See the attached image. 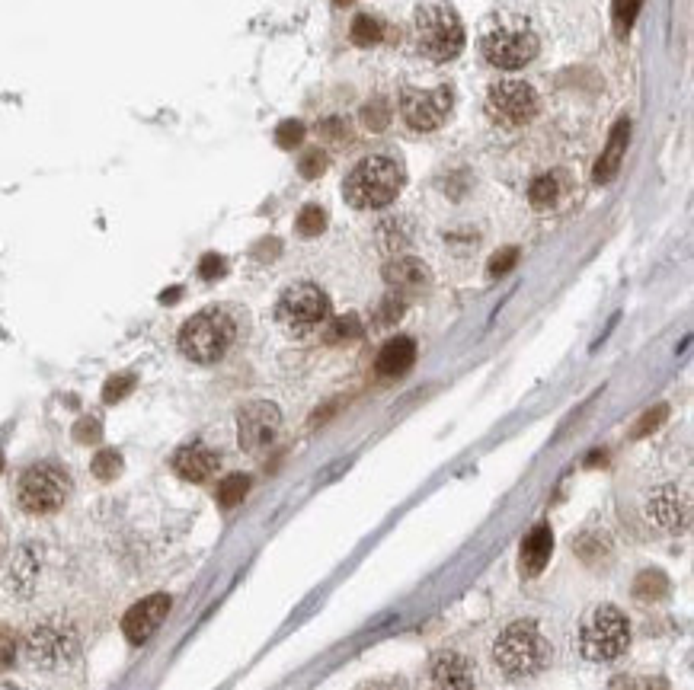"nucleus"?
Returning a JSON list of instances; mask_svg holds the SVG:
<instances>
[{"label":"nucleus","mask_w":694,"mask_h":690,"mask_svg":"<svg viewBox=\"0 0 694 690\" xmlns=\"http://www.w3.org/2000/svg\"><path fill=\"white\" fill-rule=\"evenodd\" d=\"M279 429H282V413H279V406L269 400H256L240 409V416H237V441H240V448L250 454L266 451L272 441H276Z\"/></svg>","instance_id":"nucleus-11"},{"label":"nucleus","mask_w":694,"mask_h":690,"mask_svg":"<svg viewBox=\"0 0 694 690\" xmlns=\"http://www.w3.org/2000/svg\"><path fill=\"white\" fill-rule=\"evenodd\" d=\"M167 614H170V598L167 595H151V598L138 601L132 611L125 614V620H122L125 639L132 646H144L157 633V627L164 623Z\"/></svg>","instance_id":"nucleus-13"},{"label":"nucleus","mask_w":694,"mask_h":690,"mask_svg":"<svg viewBox=\"0 0 694 690\" xmlns=\"http://www.w3.org/2000/svg\"><path fill=\"white\" fill-rule=\"evenodd\" d=\"M432 690H474V668L461 652H439L429 668Z\"/></svg>","instance_id":"nucleus-15"},{"label":"nucleus","mask_w":694,"mask_h":690,"mask_svg":"<svg viewBox=\"0 0 694 690\" xmlns=\"http://www.w3.org/2000/svg\"><path fill=\"white\" fill-rule=\"evenodd\" d=\"M647 515L663 531L679 534V531H685L688 524H691V505H688V499L675 486H663V489H656L653 496L647 499Z\"/></svg>","instance_id":"nucleus-14"},{"label":"nucleus","mask_w":694,"mask_h":690,"mask_svg":"<svg viewBox=\"0 0 694 690\" xmlns=\"http://www.w3.org/2000/svg\"><path fill=\"white\" fill-rule=\"evenodd\" d=\"M515 262H519V250H515V246H506V250H499L490 259L487 272H490V278H499V275H506L509 269H515Z\"/></svg>","instance_id":"nucleus-34"},{"label":"nucleus","mask_w":694,"mask_h":690,"mask_svg":"<svg viewBox=\"0 0 694 690\" xmlns=\"http://www.w3.org/2000/svg\"><path fill=\"white\" fill-rule=\"evenodd\" d=\"M324 170H327V154L320 151V147H311V151H304V157H301V176H304V179H317Z\"/></svg>","instance_id":"nucleus-33"},{"label":"nucleus","mask_w":694,"mask_h":690,"mask_svg":"<svg viewBox=\"0 0 694 690\" xmlns=\"http://www.w3.org/2000/svg\"><path fill=\"white\" fill-rule=\"evenodd\" d=\"M276 317H279V323L285 326L288 333L308 336V333L320 330V326L330 320V298L311 282L292 285L279 298Z\"/></svg>","instance_id":"nucleus-7"},{"label":"nucleus","mask_w":694,"mask_h":690,"mask_svg":"<svg viewBox=\"0 0 694 690\" xmlns=\"http://www.w3.org/2000/svg\"><path fill=\"white\" fill-rule=\"evenodd\" d=\"M640 7H643V0H615V4H611V23H615V32L621 39L631 32Z\"/></svg>","instance_id":"nucleus-25"},{"label":"nucleus","mask_w":694,"mask_h":690,"mask_svg":"<svg viewBox=\"0 0 694 690\" xmlns=\"http://www.w3.org/2000/svg\"><path fill=\"white\" fill-rule=\"evenodd\" d=\"M403 186V170L394 157H365L362 163H355V170L346 179V202L352 208H384L397 199V192Z\"/></svg>","instance_id":"nucleus-2"},{"label":"nucleus","mask_w":694,"mask_h":690,"mask_svg":"<svg viewBox=\"0 0 694 690\" xmlns=\"http://www.w3.org/2000/svg\"><path fill=\"white\" fill-rule=\"evenodd\" d=\"M400 317H403V298H400V294H391V298H384L381 314H378V323H381V326H391V323H397Z\"/></svg>","instance_id":"nucleus-36"},{"label":"nucleus","mask_w":694,"mask_h":690,"mask_svg":"<svg viewBox=\"0 0 694 690\" xmlns=\"http://www.w3.org/2000/svg\"><path fill=\"white\" fill-rule=\"evenodd\" d=\"M416 48L429 61H451L464 48V26L448 4H426L416 10Z\"/></svg>","instance_id":"nucleus-4"},{"label":"nucleus","mask_w":694,"mask_h":690,"mask_svg":"<svg viewBox=\"0 0 694 690\" xmlns=\"http://www.w3.org/2000/svg\"><path fill=\"white\" fill-rule=\"evenodd\" d=\"M295 224H298L301 237H317V234H324V227H327V211L320 205H304Z\"/></svg>","instance_id":"nucleus-26"},{"label":"nucleus","mask_w":694,"mask_h":690,"mask_svg":"<svg viewBox=\"0 0 694 690\" xmlns=\"http://www.w3.org/2000/svg\"><path fill=\"white\" fill-rule=\"evenodd\" d=\"M0 470H4V454H0Z\"/></svg>","instance_id":"nucleus-43"},{"label":"nucleus","mask_w":694,"mask_h":690,"mask_svg":"<svg viewBox=\"0 0 694 690\" xmlns=\"http://www.w3.org/2000/svg\"><path fill=\"white\" fill-rule=\"evenodd\" d=\"M538 112V93L525 80H503L487 93V115L499 125H525Z\"/></svg>","instance_id":"nucleus-10"},{"label":"nucleus","mask_w":694,"mask_h":690,"mask_svg":"<svg viewBox=\"0 0 694 690\" xmlns=\"http://www.w3.org/2000/svg\"><path fill=\"white\" fill-rule=\"evenodd\" d=\"M237 326L231 320V314L212 307L202 310V314L189 317L180 330V352L196 361V365H212V361L228 355V349L234 345Z\"/></svg>","instance_id":"nucleus-3"},{"label":"nucleus","mask_w":694,"mask_h":690,"mask_svg":"<svg viewBox=\"0 0 694 690\" xmlns=\"http://www.w3.org/2000/svg\"><path fill=\"white\" fill-rule=\"evenodd\" d=\"M71 480L68 473L55 464H36L20 476V486H16V499H20L23 512L29 515H48L58 512L68 499Z\"/></svg>","instance_id":"nucleus-8"},{"label":"nucleus","mask_w":694,"mask_h":690,"mask_svg":"<svg viewBox=\"0 0 694 690\" xmlns=\"http://www.w3.org/2000/svg\"><path fill=\"white\" fill-rule=\"evenodd\" d=\"M176 298H180V288H170V291L160 294V301H164V304H173Z\"/></svg>","instance_id":"nucleus-41"},{"label":"nucleus","mask_w":694,"mask_h":690,"mask_svg":"<svg viewBox=\"0 0 694 690\" xmlns=\"http://www.w3.org/2000/svg\"><path fill=\"white\" fill-rule=\"evenodd\" d=\"M336 4H346V0H336Z\"/></svg>","instance_id":"nucleus-44"},{"label":"nucleus","mask_w":694,"mask_h":690,"mask_svg":"<svg viewBox=\"0 0 694 690\" xmlns=\"http://www.w3.org/2000/svg\"><path fill=\"white\" fill-rule=\"evenodd\" d=\"M135 374H116V377H109L106 381V387H103V400L106 403H119V400H125L128 393L135 390Z\"/></svg>","instance_id":"nucleus-31"},{"label":"nucleus","mask_w":694,"mask_h":690,"mask_svg":"<svg viewBox=\"0 0 694 690\" xmlns=\"http://www.w3.org/2000/svg\"><path fill=\"white\" fill-rule=\"evenodd\" d=\"M483 58H487L493 68L515 71L525 68V64L538 55V36L531 32L525 23H499L483 36Z\"/></svg>","instance_id":"nucleus-9"},{"label":"nucleus","mask_w":694,"mask_h":690,"mask_svg":"<svg viewBox=\"0 0 694 690\" xmlns=\"http://www.w3.org/2000/svg\"><path fill=\"white\" fill-rule=\"evenodd\" d=\"M666 588H669V582H666V575H663V572H643L640 579H637V585H634L637 598H643V601H650V598H663V595H666Z\"/></svg>","instance_id":"nucleus-29"},{"label":"nucleus","mask_w":694,"mask_h":690,"mask_svg":"<svg viewBox=\"0 0 694 690\" xmlns=\"http://www.w3.org/2000/svg\"><path fill=\"white\" fill-rule=\"evenodd\" d=\"M451 109V90H407L400 100V115L407 119L410 128L416 131H432L445 122Z\"/></svg>","instance_id":"nucleus-12"},{"label":"nucleus","mask_w":694,"mask_h":690,"mask_svg":"<svg viewBox=\"0 0 694 690\" xmlns=\"http://www.w3.org/2000/svg\"><path fill=\"white\" fill-rule=\"evenodd\" d=\"M100 422L96 419H80L77 425H74V438L80 441V445H93V441H100Z\"/></svg>","instance_id":"nucleus-38"},{"label":"nucleus","mask_w":694,"mask_h":690,"mask_svg":"<svg viewBox=\"0 0 694 690\" xmlns=\"http://www.w3.org/2000/svg\"><path fill=\"white\" fill-rule=\"evenodd\" d=\"M384 282L397 294H416L432 282V275L426 269V262H419L413 256H397L384 266Z\"/></svg>","instance_id":"nucleus-16"},{"label":"nucleus","mask_w":694,"mask_h":690,"mask_svg":"<svg viewBox=\"0 0 694 690\" xmlns=\"http://www.w3.org/2000/svg\"><path fill=\"white\" fill-rule=\"evenodd\" d=\"M13 655H16V643L10 633H0V671L13 665Z\"/></svg>","instance_id":"nucleus-39"},{"label":"nucleus","mask_w":694,"mask_h":690,"mask_svg":"<svg viewBox=\"0 0 694 690\" xmlns=\"http://www.w3.org/2000/svg\"><path fill=\"white\" fill-rule=\"evenodd\" d=\"M528 199H531V205L541 208V211L554 208L563 199V179H560V173H541L538 179H531Z\"/></svg>","instance_id":"nucleus-21"},{"label":"nucleus","mask_w":694,"mask_h":690,"mask_svg":"<svg viewBox=\"0 0 694 690\" xmlns=\"http://www.w3.org/2000/svg\"><path fill=\"white\" fill-rule=\"evenodd\" d=\"M627 144H631V119H618L608 135V144L602 147L599 163H595V183H611V179L618 176Z\"/></svg>","instance_id":"nucleus-18"},{"label":"nucleus","mask_w":694,"mask_h":690,"mask_svg":"<svg viewBox=\"0 0 694 690\" xmlns=\"http://www.w3.org/2000/svg\"><path fill=\"white\" fill-rule=\"evenodd\" d=\"M349 39L359 45V48H371L378 45L384 39V23L378 20V16H368V13H359L352 20V29H349Z\"/></svg>","instance_id":"nucleus-22"},{"label":"nucleus","mask_w":694,"mask_h":690,"mask_svg":"<svg viewBox=\"0 0 694 690\" xmlns=\"http://www.w3.org/2000/svg\"><path fill=\"white\" fill-rule=\"evenodd\" d=\"M362 122H365V128H371V131L387 128V122H391V103H387V100H371V103L362 109Z\"/></svg>","instance_id":"nucleus-30"},{"label":"nucleus","mask_w":694,"mask_h":690,"mask_svg":"<svg viewBox=\"0 0 694 690\" xmlns=\"http://www.w3.org/2000/svg\"><path fill=\"white\" fill-rule=\"evenodd\" d=\"M631 646V627L615 604H602L586 617L579 630V649L589 662H615Z\"/></svg>","instance_id":"nucleus-5"},{"label":"nucleus","mask_w":694,"mask_h":690,"mask_svg":"<svg viewBox=\"0 0 694 690\" xmlns=\"http://www.w3.org/2000/svg\"><path fill=\"white\" fill-rule=\"evenodd\" d=\"M0 690H20V687H16V684H0Z\"/></svg>","instance_id":"nucleus-42"},{"label":"nucleus","mask_w":694,"mask_h":690,"mask_svg":"<svg viewBox=\"0 0 694 690\" xmlns=\"http://www.w3.org/2000/svg\"><path fill=\"white\" fill-rule=\"evenodd\" d=\"M554 553V534H551V524H535L531 534L522 540V572L525 575H541L547 560Z\"/></svg>","instance_id":"nucleus-19"},{"label":"nucleus","mask_w":694,"mask_h":690,"mask_svg":"<svg viewBox=\"0 0 694 690\" xmlns=\"http://www.w3.org/2000/svg\"><path fill=\"white\" fill-rule=\"evenodd\" d=\"M77 652H80V633L71 620H42L26 636L29 662L45 671L71 665L77 659Z\"/></svg>","instance_id":"nucleus-6"},{"label":"nucleus","mask_w":694,"mask_h":690,"mask_svg":"<svg viewBox=\"0 0 694 690\" xmlns=\"http://www.w3.org/2000/svg\"><path fill=\"white\" fill-rule=\"evenodd\" d=\"M247 492H250V476L247 473H231V476H224L221 486H218V505L221 508H234L247 499Z\"/></svg>","instance_id":"nucleus-23"},{"label":"nucleus","mask_w":694,"mask_h":690,"mask_svg":"<svg viewBox=\"0 0 694 690\" xmlns=\"http://www.w3.org/2000/svg\"><path fill=\"white\" fill-rule=\"evenodd\" d=\"M666 413L669 409L666 406H656V409H647V413H643V419L634 425V438H643V435H650V432H656L659 425L666 422Z\"/></svg>","instance_id":"nucleus-35"},{"label":"nucleus","mask_w":694,"mask_h":690,"mask_svg":"<svg viewBox=\"0 0 694 690\" xmlns=\"http://www.w3.org/2000/svg\"><path fill=\"white\" fill-rule=\"evenodd\" d=\"M413 361H416V342L410 336H397L378 352L375 368L381 377H400L413 368Z\"/></svg>","instance_id":"nucleus-20"},{"label":"nucleus","mask_w":694,"mask_h":690,"mask_svg":"<svg viewBox=\"0 0 694 690\" xmlns=\"http://www.w3.org/2000/svg\"><path fill=\"white\" fill-rule=\"evenodd\" d=\"M493 662L512 681L535 678L538 671H544V665L551 662V643H547L544 633L538 630V623H531V620L509 623L493 643Z\"/></svg>","instance_id":"nucleus-1"},{"label":"nucleus","mask_w":694,"mask_h":690,"mask_svg":"<svg viewBox=\"0 0 694 690\" xmlns=\"http://www.w3.org/2000/svg\"><path fill=\"white\" fill-rule=\"evenodd\" d=\"M359 690H407V684H403L400 678H375V681L362 684Z\"/></svg>","instance_id":"nucleus-40"},{"label":"nucleus","mask_w":694,"mask_h":690,"mask_svg":"<svg viewBox=\"0 0 694 690\" xmlns=\"http://www.w3.org/2000/svg\"><path fill=\"white\" fill-rule=\"evenodd\" d=\"M304 138V125L298 119H288L276 128V144L285 147V151H292V147H298Z\"/></svg>","instance_id":"nucleus-32"},{"label":"nucleus","mask_w":694,"mask_h":690,"mask_svg":"<svg viewBox=\"0 0 694 690\" xmlns=\"http://www.w3.org/2000/svg\"><path fill=\"white\" fill-rule=\"evenodd\" d=\"M119 473H122V454L119 451L106 448V451H100L93 457V476H96V480L109 483V480H116Z\"/></svg>","instance_id":"nucleus-27"},{"label":"nucleus","mask_w":694,"mask_h":690,"mask_svg":"<svg viewBox=\"0 0 694 690\" xmlns=\"http://www.w3.org/2000/svg\"><path fill=\"white\" fill-rule=\"evenodd\" d=\"M10 579H13V585H16V591H20V595H29L32 582H36V553H32V550H20V553H16L13 569H10Z\"/></svg>","instance_id":"nucleus-24"},{"label":"nucleus","mask_w":694,"mask_h":690,"mask_svg":"<svg viewBox=\"0 0 694 690\" xmlns=\"http://www.w3.org/2000/svg\"><path fill=\"white\" fill-rule=\"evenodd\" d=\"M224 272H228V266H224V259H221L218 253L202 256V262H199V275H202V278H208V282H215V278H221Z\"/></svg>","instance_id":"nucleus-37"},{"label":"nucleus","mask_w":694,"mask_h":690,"mask_svg":"<svg viewBox=\"0 0 694 690\" xmlns=\"http://www.w3.org/2000/svg\"><path fill=\"white\" fill-rule=\"evenodd\" d=\"M173 470L189 483H205L218 470V454L205 445H186L173 454Z\"/></svg>","instance_id":"nucleus-17"},{"label":"nucleus","mask_w":694,"mask_h":690,"mask_svg":"<svg viewBox=\"0 0 694 690\" xmlns=\"http://www.w3.org/2000/svg\"><path fill=\"white\" fill-rule=\"evenodd\" d=\"M324 336H327V342H349L355 336H362V323H359V317H355V314H346L340 320H333L327 326Z\"/></svg>","instance_id":"nucleus-28"}]
</instances>
